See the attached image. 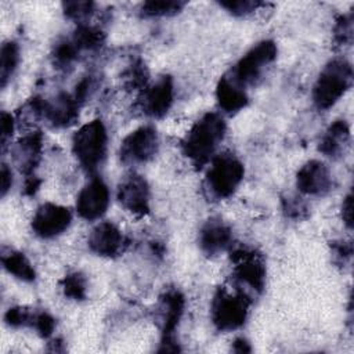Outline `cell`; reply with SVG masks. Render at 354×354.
Listing matches in <instances>:
<instances>
[{"label":"cell","mask_w":354,"mask_h":354,"mask_svg":"<svg viewBox=\"0 0 354 354\" xmlns=\"http://www.w3.org/2000/svg\"><path fill=\"white\" fill-rule=\"evenodd\" d=\"M227 123L217 112H206L187 131L181 140L183 155L198 169L207 165L224 140Z\"/></svg>","instance_id":"1"},{"label":"cell","mask_w":354,"mask_h":354,"mask_svg":"<svg viewBox=\"0 0 354 354\" xmlns=\"http://www.w3.org/2000/svg\"><path fill=\"white\" fill-rule=\"evenodd\" d=\"M245 174L243 163L231 152L214 155L202 183L207 201H224L235 194Z\"/></svg>","instance_id":"2"},{"label":"cell","mask_w":354,"mask_h":354,"mask_svg":"<svg viewBox=\"0 0 354 354\" xmlns=\"http://www.w3.org/2000/svg\"><path fill=\"white\" fill-rule=\"evenodd\" d=\"M353 66L342 57L333 58L321 69L314 86L311 98L318 111L332 108L351 87Z\"/></svg>","instance_id":"3"},{"label":"cell","mask_w":354,"mask_h":354,"mask_svg":"<svg viewBox=\"0 0 354 354\" xmlns=\"http://www.w3.org/2000/svg\"><path fill=\"white\" fill-rule=\"evenodd\" d=\"M232 285L252 300L261 295L266 286V261L260 252L253 248L239 246L231 252Z\"/></svg>","instance_id":"4"},{"label":"cell","mask_w":354,"mask_h":354,"mask_svg":"<svg viewBox=\"0 0 354 354\" xmlns=\"http://www.w3.org/2000/svg\"><path fill=\"white\" fill-rule=\"evenodd\" d=\"M72 152L87 173H95L105 162L108 152L106 127L100 119L83 124L72 137Z\"/></svg>","instance_id":"5"},{"label":"cell","mask_w":354,"mask_h":354,"mask_svg":"<svg viewBox=\"0 0 354 354\" xmlns=\"http://www.w3.org/2000/svg\"><path fill=\"white\" fill-rule=\"evenodd\" d=\"M252 299L242 292L218 288L210 303V319L220 332H232L243 326L249 315Z\"/></svg>","instance_id":"6"},{"label":"cell","mask_w":354,"mask_h":354,"mask_svg":"<svg viewBox=\"0 0 354 354\" xmlns=\"http://www.w3.org/2000/svg\"><path fill=\"white\" fill-rule=\"evenodd\" d=\"M278 48L272 40H263L245 53L238 62L227 72L230 77L243 87L257 86L263 79L266 68L277 59Z\"/></svg>","instance_id":"7"},{"label":"cell","mask_w":354,"mask_h":354,"mask_svg":"<svg viewBox=\"0 0 354 354\" xmlns=\"http://www.w3.org/2000/svg\"><path fill=\"white\" fill-rule=\"evenodd\" d=\"M184 308H185V297L176 288H169L159 297V326H160L162 337H160V347L158 348V351L160 353L180 351L176 330L183 317Z\"/></svg>","instance_id":"8"},{"label":"cell","mask_w":354,"mask_h":354,"mask_svg":"<svg viewBox=\"0 0 354 354\" xmlns=\"http://www.w3.org/2000/svg\"><path fill=\"white\" fill-rule=\"evenodd\" d=\"M159 149V136L153 126L144 124L130 131L119 148L120 162L127 166L148 163Z\"/></svg>","instance_id":"9"},{"label":"cell","mask_w":354,"mask_h":354,"mask_svg":"<svg viewBox=\"0 0 354 354\" xmlns=\"http://www.w3.org/2000/svg\"><path fill=\"white\" fill-rule=\"evenodd\" d=\"M174 101V83L170 75L160 76L155 83L140 91L137 106L142 115L151 119L163 118Z\"/></svg>","instance_id":"10"},{"label":"cell","mask_w":354,"mask_h":354,"mask_svg":"<svg viewBox=\"0 0 354 354\" xmlns=\"http://www.w3.org/2000/svg\"><path fill=\"white\" fill-rule=\"evenodd\" d=\"M118 201L133 216L142 217L151 210V191L148 181L137 173H130L118 185Z\"/></svg>","instance_id":"11"},{"label":"cell","mask_w":354,"mask_h":354,"mask_svg":"<svg viewBox=\"0 0 354 354\" xmlns=\"http://www.w3.org/2000/svg\"><path fill=\"white\" fill-rule=\"evenodd\" d=\"M72 223V212L69 207L46 202L37 207L32 217L33 232L43 239H51L64 234Z\"/></svg>","instance_id":"12"},{"label":"cell","mask_w":354,"mask_h":354,"mask_svg":"<svg viewBox=\"0 0 354 354\" xmlns=\"http://www.w3.org/2000/svg\"><path fill=\"white\" fill-rule=\"evenodd\" d=\"M108 206L109 188L101 177L94 176L77 194L76 212L82 218L93 221L101 218L105 214Z\"/></svg>","instance_id":"13"},{"label":"cell","mask_w":354,"mask_h":354,"mask_svg":"<svg viewBox=\"0 0 354 354\" xmlns=\"http://www.w3.org/2000/svg\"><path fill=\"white\" fill-rule=\"evenodd\" d=\"M333 184L329 167L318 159L306 162L296 174V187L307 196H325L333 189Z\"/></svg>","instance_id":"14"},{"label":"cell","mask_w":354,"mask_h":354,"mask_svg":"<svg viewBox=\"0 0 354 354\" xmlns=\"http://www.w3.org/2000/svg\"><path fill=\"white\" fill-rule=\"evenodd\" d=\"M87 245L97 256L113 259L124 253L129 246V239L113 223L101 221L91 230Z\"/></svg>","instance_id":"15"},{"label":"cell","mask_w":354,"mask_h":354,"mask_svg":"<svg viewBox=\"0 0 354 354\" xmlns=\"http://www.w3.org/2000/svg\"><path fill=\"white\" fill-rule=\"evenodd\" d=\"M198 242L203 254L209 257L218 256L232 246V228L224 220L212 217L201 227Z\"/></svg>","instance_id":"16"},{"label":"cell","mask_w":354,"mask_h":354,"mask_svg":"<svg viewBox=\"0 0 354 354\" xmlns=\"http://www.w3.org/2000/svg\"><path fill=\"white\" fill-rule=\"evenodd\" d=\"M80 106L82 104L73 94L61 91L51 100L46 98L43 120L55 129L69 127L77 120Z\"/></svg>","instance_id":"17"},{"label":"cell","mask_w":354,"mask_h":354,"mask_svg":"<svg viewBox=\"0 0 354 354\" xmlns=\"http://www.w3.org/2000/svg\"><path fill=\"white\" fill-rule=\"evenodd\" d=\"M43 151V134L32 131L19 138L11 148V155L15 166L25 176H33L35 169L40 163Z\"/></svg>","instance_id":"18"},{"label":"cell","mask_w":354,"mask_h":354,"mask_svg":"<svg viewBox=\"0 0 354 354\" xmlns=\"http://www.w3.org/2000/svg\"><path fill=\"white\" fill-rule=\"evenodd\" d=\"M216 100L218 108L227 115H235L249 104L246 90L236 84L228 73L223 75L217 83Z\"/></svg>","instance_id":"19"},{"label":"cell","mask_w":354,"mask_h":354,"mask_svg":"<svg viewBox=\"0 0 354 354\" xmlns=\"http://www.w3.org/2000/svg\"><path fill=\"white\" fill-rule=\"evenodd\" d=\"M350 145V126L344 119H337L329 124L319 140L318 151L330 158H342Z\"/></svg>","instance_id":"20"},{"label":"cell","mask_w":354,"mask_h":354,"mask_svg":"<svg viewBox=\"0 0 354 354\" xmlns=\"http://www.w3.org/2000/svg\"><path fill=\"white\" fill-rule=\"evenodd\" d=\"M1 264L4 270L24 282H33L36 279V271L30 260L19 250L11 248H3Z\"/></svg>","instance_id":"21"},{"label":"cell","mask_w":354,"mask_h":354,"mask_svg":"<svg viewBox=\"0 0 354 354\" xmlns=\"http://www.w3.org/2000/svg\"><path fill=\"white\" fill-rule=\"evenodd\" d=\"M72 41L77 46L80 53L83 51H97L105 43V32L95 25L80 24L73 30L71 36Z\"/></svg>","instance_id":"22"},{"label":"cell","mask_w":354,"mask_h":354,"mask_svg":"<svg viewBox=\"0 0 354 354\" xmlns=\"http://www.w3.org/2000/svg\"><path fill=\"white\" fill-rule=\"evenodd\" d=\"M79 55L80 50L77 48V46L72 41L71 37H65L54 44L51 51V61L57 69L66 71L72 68V65L77 61Z\"/></svg>","instance_id":"23"},{"label":"cell","mask_w":354,"mask_h":354,"mask_svg":"<svg viewBox=\"0 0 354 354\" xmlns=\"http://www.w3.org/2000/svg\"><path fill=\"white\" fill-rule=\"evenodd\" d=\"M122 84L126 90H144L149 84V71L142 59L133 61L122 73Z\"/></svg>","instance_id":"24"},{"label":"cell","mask_w":354,"mask_h":354,"mask_svg":"<svg viewBox=\"0 0 354 354\" xmlns=\"http://www.w3.org/2000/svg\"><path fill=\"white\" fill-rule=\"evenodd\" d=\"M19 64V46L17 41H6L0 51V82L6 87Z\"/></svg>","instance_id":"25"},{"label":"cell","mask_w":354,"mask_h":354,"mask_svg":"<svg viewBox=\"0 0 354 354\" xmlns=\"http://www.w3.org/2000/svg\"><path fill=\"white\" fill-rule=\"evenodd\" d=\"M185 4L187 3L181 0H149L141 4L140 12L145 18L173 17L178 14Z\"/></svg>","instance_id":"26"},{"label":"cell","mask_w":354,"mask_h":354,"mask_svg":"<svg viewBox=\"0 0 354 354\" xmlns=\"http://www.w3.org/2000/svg\"><path fill=\"white\" fill-rule=\"evenodd\" d=\"M61 289L65 297L75 301H83L87 297V281L80 271L66 274L61 279Z\"/></svg>","instance_id":"27"},{"label":"cell","mask_w":354,"mask_h":354,"mask_svg":"<svg viewBox=\"0 0 354 354\" xmlns=\"http://www.w3.org/2000/svg\"><path fill=\"white\" fill-rule=\"evenodd\" d=\"M354 37L353 12L342 14L333 25V43L336 47H350Z\"/></svg>","instance_id":"28"},{"label":"cell","mask_w":354,"mask_h":354,"mask_svg":"<svg viewBox=\"0 0 354 354\" xmlns=\"http://www.w3.org/2000/svg\"><path fill=\"white\" fill-rule=\"evenodd\" d=\"M95 4L93 1H64L62 11L68 19L75 21L77 25L87 24V19L93 15Z\"/></svg>","instance_id":"29"},{"label":"cell","mask_w":354,"mask_h":354,"mask_svg":"<svg viewBox=\"0 0 354 354\" xmlns=\"http://www.w3.org/2000/svg\"><path fill=\"white\" fill-rule=\"evenodd\" d=\"M281 206L285 217L292 220H306L310 216L308 205L299 195H286L281 199Z\"/></svg>","instance_id":"30"},{"label":"cell","mask_w":354,"mask_h":354,"mask_svg":"<svg viewBox=\"0 0 354 354\" xmlns=\"http://www.w3.org/2000/svg\"><path fill=\"white\" fill-rule=\"evenodd\" d=\"M35 313V310L22 306L10 307L4 314V322L10 328H32Z\"/></svg>","instance_id":"31"},{"label":"cell","mask_w":354,"mask_h":354,"mask_svg":"<svg viewBox=\"0 0 354 354\" xmlns=\"http://www.w3.org/2000/svg\"><path fill=\"white\" fill-rule=\"evenodd\" d=\"M218 6L234 17H246L263 7L264 3L257 0H224L218 1Z\"/></svg>","instance_id":"32"},{"label":"cell","mask_w":354,"mask_h":354,"mask_svg":"<svg viewBox=\"0 0 354 354\" xmlns=\"http://www.w3.org/2000/svg\"><path fill=\"white\" fill-rule=\"evenodd\" d=\"M330 256L333 264L337 267H346L350 264L353 257V245L347 241H333L330 242Z\"/></svg>","instance_id":"33"},{"label":"cell","mask_w":354,"mask_h":354,"mask_svg":"<svg viewBox=\"0 0 354 354\" xmlns=\"http://www.w3.org/2000/svg\"><path fill=\"white\" fill-rule=\"evenodd\" d=\"M32 329H35L36 333L40 337L47 339L55 330V318L44 310L36 311L35 318H33V324H32Z\"/></svg>","instance_id":"34"},{"label":"cell","mask_w":354,"mask_h":354,"mask_svg":"<svg viewBox=\"0 0 354 354\" xmlns=\"http://www.w3.org/2000/svg\"><path fill=\"white\" fill-rule=\"evenodd\" d=\"M0 123H1V147H3V151H6L7 142L12 137V133L15 129L14 116L11 113L3 111L1 116H0Z\"/></svg>","instance_id":"35"},{"label":"cell","mask_w":354,"mask_h":354,"mask_svg":"<svg viewBox=\"0 0 354 354\" xmlns=\"http://www.w3.org/2000/svg\"><path fill=\"white\" fill-rule=\"evenodd\" d=\"M342 220L344 225L351 230L353 228V195L347 194L342 203Z\"/></svg>","instance_id":"36"},{"label":"cell","mask_w":354,"mask_h":354,"mask_svg":"<svg viewBox=\"0 0 354 354\" xmlns=\"http://www.w3.org/2000/svg\"><path fill=\"white\" fill-rule=\"evenodd\" d=\"M12 185V171L8 167V165L3 163L0 170V188H1V196H6L8 189Z\"/></svg>","instance_id":"37"},{"label":"cell","mask_w":354,"mask_h":354,"mask_svg":"<svg viewBox=\"0 0 354 354\" xmlns=\"http://www.w3.org/2000/svg\"><path fill=\"white\" fill-rule=\"evenodd\" d=\"M40 184H41V180L36 178V176H29L25 181V185H24V194L28 195V196L35 195L37 192Z\"/></svg>","instance_id":"38"},{"label":"cell","mask_w":354,"mask_h":354,"mask_svg":"<svg viewBox=\"0 0 354 354\" xmlns=\"http://www.w3.org/2000/svg\"><path fill=\"white\" fill-rule=\"evenodd\" d=\"M231 350L234 353H238V354H246V353H250L252 351V347H250V343L245 339V337H236L234 342H232V346H231Z\"/></svg>","instance_id":"39"}]
</instances>
